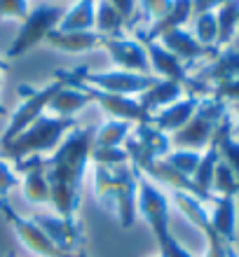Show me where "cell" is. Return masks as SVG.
Returning <instances> with one entry per match:
<instances>
[{"instance_id":"cell-1","label":"cell","mask_w":239,"mask_h":257,"mask_svg":"<svg viewBox=\"0 0 239 257\" xmlns=\"http://www.w3.org/2000/svg\"><path fill=\"white\" fill-rule=\"evenodd\" d=\"M89 126H75L63 136L61 145L45 157V176L49 183V206L56 215L66 220H77L82 201V183L92 155Z\"/></svg>"},{"instance_id":"cell-2","label":"cell","mask_w":239,"mask_h":257,"mask_svg":"<svg viewBox=\"0 0 239 257\" xmlns=\"http://www.w3.org/2000/svg\"><path fill=\"white\" fill-rule=\"evenodd\" d=\"M75 126V119H70V117H54L45 112L19 136H14L12 141L0 143V157L10 164H19L28 157L52 155L61 145L63 136Z\"/></svg>"},{"instance_id":"cell-3","label":"cell","mask_w":239,"mask_h":257,"mask_svg":"<svg viewBox=\"0 0 239 257\" xmlns=\"http://www.w3.org/2000/svg\"><path fill=\"white\" fill-rule=\"evenodd\" d=\"M138 215L145 220L150 227V234L155 236L160 257H195L174 234L169 224V196L152 183L150 178H145L138 171V196H136Z\"/></svg>"},{"instance_id":"cell-4","label":"cell","mask_w":239,"mask_h":257,"mask_svg":"<svg viewBox=\"0 0 239 257\" xmlns=\"http://www.w3.org/2000/svg\"><path fill=\"white\" fill-rule=\"evenodd\" d=\"M227 115V105L218 98H199V105L195 110V115L190 117V122L183 128H178L176 134H171V148L174 150H202L209 148L216 128H218L220 119Z\"/></svg>"},{"instance_id":"cell-5","label":"cell","mask_w":239,"mask_h":257,"mask_svg":"<svg viewBox=\"0 0 239 257\" xmlns=\"http://www.w3.org/2000/svg\"><path fill=\"white\" fill-rule=\"evenodd\" d=\"M56 80L63 82L66 87L82 89V91L87 94L89 103H96V105L108 115V119H120V122H129V124H148L150 122V117L145 115L143 110H141V105H138V101L131 98V96H117V94H108V91H99V89L89 87V84H85L82 80H77L70 70L56 73Z\"/></svg>"},{"instance_id":"cell-6","label":"cell","mask_w":239,"mask_h":257,"mask_svg":"<svg viewBox=\"0 0 239 257\" xmlns=\"http://www.w3.org/2000/svg\"><path fill=\"white\" fill-rule=\"evenodd\" d=\"M77 80H82L89 87L99 89V91H108V94H117V96H131L136 98L143 91L157 84L160 77L155 75H138V73H127V70H87V68H77L70 70Z\"/></svg>"},{"instance_id":"cell-7","label":"cell","mask_w":239,"mask_h":257,"mask_svg":"<svg viewBox=\"0 0 239 257\" xmlns=\"http://www.w3.org/2000/svg\"><path fill=\"white\" fill-rule=\"evenodd\" d=\"M61 17H63V7H56V5H38L35 10H28V17L21 21L19 33H17V38H14L10 49H7V59L24 56L35 45H40L59 26Z\"/></svg>"},{"instance_id":"cell-8","label":"cell","mask_w":239,"mask_h":257,"mask_svg":"<svg viewBox=\"0 0 239 257\" xmlns=\"http://www.w3.org/2000/svg\"><path fill=\"white\" fill-rule=\"evenodd\" d=\"M59 89H61V82L59 80H52V82H47L45 87H38V89L21 87L19 89L21 103L17 105V110H14L12 115H10V122H7V128L3 131V136H0V143L12 141L14 136H19L24 128H28L40 115H45L52 96H54Z\"/></svg>"},{"instance_id":"cell-9","label":"cell","mask_w":239,"mask_h":257,"mask_svg":"<svg viewBox=\"0 0 239 257\" xmlns=\"http://www.w3.org/2000/svg\"><path fill=\"white\" fill-rule=\"evenodd\" d=\"M122 148L129 155V164H134L143 173L155 159H162L171 152V138L162 131H157L150 122L136 124V126H131Z\"/></svg>"},{"instance_id":"cell-10","label":"cell","mask_w":239,"mask_h":257,"mask_svg":"<svg viewBox=\"0 0 239 257\" xmlns=\"http://www.w3.org/2000/svg\"><path fill=\"white\" fill-rule=\"evenodd\" d=\"M0 213L5 217V222L10 224V229L14 231V236L24 243V248L35 252L38 257H80L82 255V250L80 252H63L61 248H56L47 238V234H45L31 217L19 215V213L10 206V201H0Z\"/></svg>"},{"instance_id":"cell-11","label":"cell","mask_w":239,"mask_h":257,"mask_svg":"<svg viewBox=\"0 0 239 257\" xmlns=\"http://www.w3.org/2000/svg\"><path fill=\"white\" fill-rule=\"evenodd\" d=\"M143 45L145 54H148V63H150V70L155 73V77L160 80H171V82H178V84H183V87L190 89V94L197 96L199 91H211V89L202 84L197 80H190V75H188V66H185L181 59L171 54L169 49H164L157 40H138Z\"/></svg>"},{"instance_id":"cell-12","label":"cell","mask_w":239,"mask_h":257,"mask_svg":"<svg viewBox=\"0 0 239 257\" xmlns=\"http://www.w3.org/2000/svg\"><path fill=\"white\" fill-rule=\"evenodd\" d=\"M113 176H115V187H117V210L115 217L122 229H129L136 224L138 217V206H136V196H138V169L134 164H122L115 166Z\"/></svg>"},{"instance_id":"cell-13","label":"cell","mask_w":239,"mask_h":257,"mask_svg":"<svg viewBox=\"0 0 239 257\" xmlns=\"http://www.w3.org/2000/svg\"><path fill=\"white\" fill-rule=\"evenodd\" d=\"M108 52L110 61L117 66V70H127V73H138V75H150V63H148V54H145L143 45L134 38H103L101 45Z\"/></svg>"},{"instance_id":"cell-14","label":"cell","mask_w":239,"mask_h":257,"mask_svg":"<svg viewBox=\"0 0 239 257\" xmlns=\"http://www.w3.org/2000/svg\"><path fill=\"white\" fill-rule=\"evenodd\" d=\"M31 220L47 234V238L56 248H61L63 252H80L82 229L77 220H66L56 213H40V215H33Z\"/></svg>"},{"instance_id":"cell-15","label":"cell","mask_w":239,"mask_h":257,"mask_svg":"<svg viewBox=\"0 0 239 257\" xmlns=\"http://www.w3.org/2000/svg\"><path fill=\"white\" fill-rule=\"evenodd\" d=\"M21 171V192L31 206H47L49 203V183L45 176V157H28L14 164Z\"/></svg>"},{"instance_id":"cell-16","label":"cell","mask_w":239,"mask_h":257,"mask_svg":"<svg viewBox=\"0 0 239 257\" xmlns=\"http://www.w3.org/2000/svg\"><path fill=\"white\" fill-rule=\"evenodd\" d=\"M197 105H199V96L185 94L181 101L171 103V105H167L164 110L155 112V115L150 117V124L157 128V131L171 136V134H176L178 128H183L185 124L190 122V117L195 115Z\"/></svg>"},{"instance_id":"cell-17","label":"cell","mask_w":239,"mask_h":257,"mask_svg":"<svg viewBox=\"0 0 239 257\" xmlns=\"http://www.w3.org/2000/svg\"><path fill=\"white\" fill-rule=\"evenodd\" d=\"M160 45L164 49H169L171 54L181 59L183 63H192L197 59H204V56H218V49L216 47H202L195 35L188 33L185 28H176V31H169L160 38Z\"/></svg>"},{"instance_id":"cell-18","label":"cell","mask_w":239,"mask_h":257,"mask_svg":"<svg viewBox=\"0 0 239 257\" xmlns=\"http://www.w3.org/2000/svg\"><path fill=\"white\" fill-rule=\"evenodd\" d=\"M45 40L63 54H87L94 49H101L103 38L94 31H52Z\"/></svg>"},{"instance_id":"cell-19","label":"cell","mask_w":239,"mask_h":257,"mask_svg":"<svg viewBox=\"0 0 239 257\" xmlns=\"http://www.w3.org/2000/svg\"><path fill=\"white\" fill-rule=\"evenodd\" d=\"M213 210L209 213L211 229L225 241H237V196H216L211 199Z\"/></svg>"},{"instance_id":"cell-20","label":"cell","mask_w":239,"mask_h":257,"mask_svg":"<svg viewBox=\"0 0 239 257\" xmlns=\"http://www.w3.org/2000/svg\"><path fill=\"white\" fill-rule=\"evenodd\" d=\"M183 96H185L183 84L171 82V80H160L157 84H152L148 91H143V94L138 96L136 101H138V105H141V110H143L145 115L152 117L155 112H160V110L167 108V105L181 101Z\"/></svg>"},{"instance_id":"cell-21","label":"cell","mask_w":239,"mask_h":257,"mask_svg":"<svg viewBox=\"0 0 239 257\" xmlns=\"http://www.w3.org/2000/svg\"><path fill=\"white\" fill-rule=\"evenodd\" d=\"M192 17V0H174V5L162 19L152 21L148 31H138V40H160L164 33L183 28Z\"/></svg>"},{"instance_id":"cell-22","label":"cell","mask_w":239,"mask_h":257,"mask_svg":"<svg viewBox=\"0 0 239 257\" xmlns=\"http://www.w3.org/2000/svg\"><path fill=\"white\" fill-rule=\"evenodd\" d=\"M239 77V47H225L218 52V56L213 59V63L197 75V82L202 84H218V82L237 80Z\"/></svg>"},{"instance_id":"cell-23","label":"cell","mask_w":239,"mask_h":257,"mask_svg":"<svg viewBox=\"0 0 239 257\" xmlns=\"http://www.w3.org/2000/svg\"><path fill=\"white\" fill-rule=\"evenodd\" d=\"M92 192H94L96 203L101 206L106 213L115 215L117 210V187L113 171L99 164H92Z\"/></svg>"},{"instance_id":"cell-24","label":"cell","mask_w":239,"mask_h":257,"mask_svg":"<svg viewBox=\"0 0 239 257\" xmlns=\"http://www.w3.org/2000/svg\"><path fill=\"white\" fill-rule=\"evenodd\" d=\"M87 105H89V98L82 89L66 87L61 82V89H59V91L52 96V101H49L47 112L54 117H70V119H73V117H75L80 110L87 108Z\"/></svg>"},{"instance_id":"cell-25","label":"cell","mask_w":239,"mask_h":257,"mask_svg":"<svg viewBox=\"0 0 239 257\" xmlns=\"http://www.w3.org/2000/svg\"><path fill=\"white\" fill-rule=\"evenodd\" d=\"M213 141L218 145L220 159L230 166V171L234 173V180H237V185H239V141L232 136V119H230V115H225L220 119L218 128H216V134H213Z\"/></svg>"},{"instance_id":"cell-26","label":"cell","mask_w":239,"mask_h":257,"mask_svg":"<svg viewBox=\"0 0 239 257\" xmlns=\"http://www.w3.org/2000/svg\"><path fill=\"white\" fill-rule=\"evenodd\" d=\"M96 0H75L70 7L63 10L56 31H94Z\"/></svg>"},{"instance_id":"cell-27","label":"cell","mask_w":239,"mask_h":257,"mask_svg":"<svg viewBox=\"0 0 239 257\" xmlns=\"http://www.w3.org/2000/svg\"><path fill=\"white\" fill-rule=\"evenodd\" d=\"M131 131L129 122L120 119H106L92 136V148H122Z\"/></svg>"},{"instance_id":"cell-28","label":"cell","mask_w":239,"mask_h":257,"mask_svg":"<svg viewBox=\"0 0 239 257\" xmlns=\"http://www.w3.org/2000/svg\"><path fill=\"white\" fill-rule=\"evenodd\" d=\"M122 17L106 3V0H96V17H94V33L101 38H122L124 35Z\"/></svg>"},{"instance_id":"cell-29","label":"cell","mask_w":239,"mask_h":257,"mask_svg":"<svg viewBox=\"0 0 239 257\" xmlns=\"http://www.w3.org/2000/svg\"><path fill=\"white\" fill-rule=\"evenodd\" d=\"M237 21H239V0H227L225 5L218 7L216 12V24H218V38L216 45L227 47L237 33Z\"/></svg>"},{"instance_id":"cell-30","label":"cell","mask_w":239,"mask_h":257,"mask_svg":"<svg viewBox=\"0 0 239 257\" xmlns=\"http://www.w3.org/2000/svg\"><path fill=\"white\" fill-rule=\"evenodd\" d=\"M218 162H220L218 145H216V141L211 138L209 148L202 152V159H199V166H197V171H195V176H192V183L197 185L202 192H206V194H211L213 173H216V166H218Z\"/></svg>"},{"instance_id":"cell-31","label":"cell","mask_w":239,"mask_h":257,"mask_svg":"<svg viewBox=\"0 0 239 257\" xmlns=\"http://www.w3.org/2000/svg\"><path fill=\"white\" fill-rule=\"evenodd\" d=\"M164 162L169 164L171 169H176L178 173L192 178L195 171L199 166V159H202V152H195V150H171L167 157H162Z\"/></svg>"},{"instance_id":"cell-32","label":"cell","mask_w":239,"mask_h":257,"mask_svg":"<svg viewBox=\"0 0 239 257\" xmlns=\"http://www.w3.org/2000/svg\"><path fill=\"white\" fill-rule=\"evenodd\" d=\"M211 194L216 196H237L239 194V185L234 180V173L230 171L223 159L216 166V173H213V183H211Z\"/></svg>"},{"instance_id":"cell-33","label":"cell","mask_w":239,"mask_h":257,"mask_svg":"<svg viewBox=\"0 0 239 257\" xmlns=\"http://www.w3.org/2000/svg\"><path fill=\"white\" fill-rule=\"evenodd\" d=\"M216 38H218L216 14L213 12L197 14V19H195V40H197L202 47H216Z\"/></svg>"},{"instance_id":"cell-34","label":"cell","mask_w":239,"mask_h":257,"mask_svg":"<svg viewBox=\"0 0 239 257\" xmlns=\"http://www.w3.org/2000/svg\"><path fill=\"white\" fill-rule=\"evenodd\" d=\"M199 231H202L204 238H206L204 257H239L237 250H234V243H230V241H225L223 236H218V234L211 229V224L209 222H206Z\"/></svg>"},{"instance_id":"cell-35","label":"cell","mask_w":239,"mask_h":257,"mask_svg":"<svg viewBox=\"0 0 239 257\" xmlns=\"http://www.w3.org/2000/svg\"><path fill=\"white\" fill-rule=\"evenodd\" d=\"M89 159H92V164H99V166H106V169L129 164V155H127L124 148H92Z\"/></svg>"},{"instance_id":"cell-36","label":"cell","mask_w":239,"mask_h":257,"mask_svg":"<svg viewBox=\"0 0 239 257\" xmlns=\"http://www.w3.org/2000/svg\"><path fill=\"white\" fill-rule=\"evenodd\" d=\"M19 185H21V178H19V173H17V169H14L7 159L0 157V201H7L10 192H12L14 187H19Z\"/></svg>"},{"instance_id":"cell-37","label":"cell","mask_w":239,"mask_h":257,"mask_svg":"<svg viewBox=\"0 0 239 257\" xmlns=\"http://www.w3.org/2000/svg\"><path fill=\"white\" fill-rule=\"evenodd\" d=\"M28 0H0V21L3 19H14L24 21L28 17Z\"/></svg>"},{"instance_id":"cell-38","label":"cell","mask_w":239,"mask_h":257,"mask_svg":"<svg viewBox=\"0 0 239 257\" xmlns=\"http://www.w3.org/2000/svg\"><path fill=\"white\" fill-rule=\"evenodd\" d=\"M171 5H174V0H138V10H141V14L150 21L162 19L164 14L171 10Z\"/></svg>"},{"instance_id":"cell-39","label":"cell","mask_w":239,"mask_h":257,"mask_svg":"<svg viewBox=\"0 0 239 257\" xmlns=\"http://www.w3.org/2000/svg\"><path fill=\"white\" fill-rule=\"evenodd\" d=\"M113 10H115L127 26H134L138 17V0H106Z\"/></svg>"},{"instance_id":"cell-40","label":"cell","mask_w":239,"mask_h":257,"mask_svg":"<svg viewBox=\"0 0 239 257\" xmlns=\"http://www.w3.org/2000/svg\"><path fill=\"white\" fill-rule=\"evenodd\" d=\"M211 96L218 98V101H232L239 103V77L237 80H227V82H218L211 87Z\"/></svg>"},{"instance_id":"cell-41","label":"cell","mask_w":239,"mask_h":257,"mask_svg":"<svg viewBox=\"0 0 239 257\" xmlns=\"http://www.w3.org/2000/svg\"><path fill=\"white\" fill-rule=\"evenodd\" d=\"M227 0H192V14H204V12H213L220 5H225Z\"/></svg>"},{"instance_id":"cell-42","label":"cell","mask_w":239,"mask_h":257,"mask_svg":"<svg viewBox=\"0 0 239 257\" xmlns=\"http://www.w3.org/2000/svg\"><path fill=\"white\" fill-rule=\"evenodd\" d=\"M7 68H10L7 59H5V56H0V87H3V75L7 73Z\"/></svg>"},{"instance_id":"cell-43","label":"cell","mask_w":239,"mask_h":257,"mask_svg":"<svg viewBox=\"0 0 239 257\" xmlns=\"http://www.w3.org/2000/svg\"><path fill=\"white\" fill-rule=\"evenodd\" d=\"M234 115H237V134H239V103H234Z\"/></svg>"},{"instance_id":"cell-44","label":"cell","mask_w":239,"mask_h":257,"mask_svg":"<svg viewBox=\"0 0 239 257\" xmlns=\"http://www.w3.org/2000/svg\"><path fill=\"white\" fill-rule=\"evenodd\" d=\"M7 115H10V112H7V108L3 105V103H0V117H7Z\"/></svg>"},{"instance_id":"cell-45","label":"cell","mask_w":239,"mask_h":257,"mask_svg":"<svg viewBox=\"0 0 239 257\" xmlns=\"http://www.w3.org/2000/svg\"><path fill=\"white\" fill-rule=\"evenodd\" d=\"M5 257H14V255H12V252H7V255H5Z\"/></svg>"},{"instance_id":"cell-46","label":"cell","mask_w":239,"mask_h":257,"mask_svg":"<svg viewBox=\"0 0 239 257\" xmlns=\"http://www.w3.org/2000/svg\"><path fill=\"white\" fill-rule=\"evenodd\" d=\"M80 257H87V252H82V255H80Z\"/></svg>"},{"instance_id":"cell-47","label":"cell","mask_w":239,"mask_h":257,"mask_svg":"<svg viewBox=\"0 0 239 257\" xmlns=\"http://www.w3.org/2000/svg\"><path fill=\"white\" fill-rule=\"evenodd\" d=\"M237 33H239V21H237Z\"/></svg>"},{"instance_id":"cell-48","label":"cell","mask_w":239,"mask_h":257,"mask_svg":"<svg viewBox=\"0 0 239 257\" xmlns=\"http://www.w3.org/2000/svg\"><path fill=\"white\" fill-rule=\"evenodd\" d=\"M157 257H160V255H157Z\"/></svg>"}]
</instances>
